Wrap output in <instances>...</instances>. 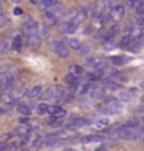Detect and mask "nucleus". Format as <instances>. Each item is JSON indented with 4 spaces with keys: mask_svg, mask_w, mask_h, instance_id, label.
Returning a JSON list of instances; mask_svg holds the SVG:
<instances>
[{
    "mask_svg": "<svg viewBox=\"0 0 144 151\" xmlns=\"http://www.w3.org/2000/svg\"><path fill=\"white\" fill-rule=\"evenodd\" d=\"M109 59H110L112 64L116 65V66H122V65H125V64H127V62L130 61V58L126 57V55H113V57H110Z\"/></svg>",
    "mask_w": 144,
    "mask_h": 151,
    "instance_id": "nucleus-11",
    "label": "nucleus"
},
{
    "mask_svg": "<svg viewBox=\"0 0 144 151\" xmlns=\"http://www.w3.org/2000/svg\"><path fill=\"white\" fill-rule=\"evenodd\" d=\"M112 138H122V140H136V138L141 137V132L137 126L134 127H129V126H122V127H116L109 132Z\"/></svg>",
    "mask_w": 144,
    "mask_h": 151,
    "instance_id": "nucleus-1",
    "label": "nucleus"
},
{
    "mask_svg": "<svg viewBox=\"0 0 144 151\" xmlns=\"http://www.w3.org/2000/svg\"><path fill=\"white\" fill-rule=\"evenodd\" d=\"M140 110H143V112H144V105L141 106V107H140Z\"/></svg>",
    "mask_w": 144,
    "mask_h": 151,
    "instance_id": "nucleus-53",
    "label": "nucleus"
},
{
    "mask_svg": "<svg viewBox=\"0 0 144 151\" xmlns=\"http://www.w3.org/2000/svg\"><path fill=\"white\" fill-rule=\"evenodd\" d=\"M88 19V12L85 9H72L69 12V20L73 21L75 24H81Z\"/></svg>",
    "mask_w": 144,
    "mask_h": 151,
    "instance_id": "nucleus-4",
    "label": "nucleus"
},
{
    "mask_svg": "<svg viewBox=\"0 0 144 151\" xmlns=\"http://www.w3.org/2000/svg\"><path fill=\"white\" fill-rule=\"evenodd\" d=\"M141 48H143V41H140V40H134V41H131L130 45L127 47V50L130 51V52H134L137 54L141 51Z\"/></svg>",
    "mask_w": 144,
    "mask_h": 151,
    "instance_id": "nucleus-14",
    "label": "nucleus"
},
{
    "mask_svg": "<svg viewBox=\"0 0 144 151\" xmlns=\"http://www.w3.org/2000/svg\"><path fill=\"white\" fill-rule=\"evenodd\" d=\"M27 38V47L31 48V50H37L41 45V35L38 33L37 34H28L26 35Z\"/></svg>",
    "mask_w": 144,
    "mask_h": 151,
    "instance_id": "nucleus-7",
    "label": "nucleus"
},
{
    "mask_svg": "<svg viewBox=\"0 0 144 151\" xmlns=\"http://www.w3.org/2000/svg\"><path fill=\"white\" fill-rule=\"evenodd\" d=\"M58 3V0H41L40 1V6L42 10H48V9H51L53 6H55Z\"/></svg>",
    "mask_w": 144,
    "mask_h": 151,
    "instance_id": "nucleus-25",
    "label": "nucleus"
},
{
    "mask_svg": "<svg viewBox=\"0 0 144 151\" xmlns=\"http://www.w3.org/2000/svg\"><path fill=\"white\" fill-rule=\"evenodd\" d=\"M109 123H110V122H109V119L107 117H100L95 122V127L99 129V130H105L106 127L109 126Z\"/></svg>",
    "mask_w": 144,
    "mask_h": 151,
    "instance_id": "nucleus-19",
    "label": "nucleus"
},
{
    "mask_svg": "<svg viewBox=\"0 0 144 151\" xmlns=\"http://www.w3.org/2000/svg\"><path fill=\"white\" fill-rule=\"evenodd\" d=\"M93 98L105 99V92H103V89H96V91H93Z\"/></svg>",
    "mask_w": 144,
    "mask_h": 151,
    "instance_id": "nucleus-36",
    "label": "nucleus"
},
{
    "mask_svg": "<svg viewBox=\"0 0 144 151\" xmlns=\"http://www.w3.org/2000/svg\"><path fill=\"white\" fill-rule=\"evenodd\" d=\"M89 124V122L86 120L85 117H71L68 122H66V127L68 129H82L85 126Z\"/></svg>",
    "mask_w": 144,
    "mask_h": 151,
    "instance_id": "nucleus-5",
    "label": "nucleus"
},
{
    "mask_svg": "<svg viewBox=\"0 0 144 151\" xmlns=\"http://www.w3.org/2000/svg\"><path fill=\"white\" fill-rule=\"evenodd\" d=\"M125 12H126V9H125V6H123V4H116V6H113V7H112V12H110L112 19H114V20L123 19Z\"/></svg>",
    "mask_w": 144,
    "mask_h": 151,
    "instance_id": "nucleus-10",
    "label": "nucleus"
},
{
    "mask_svg": "<svg viewBox=\"0 0 144 151\" xmlns=\"http://www.w3.org/2000/svg\"><path fill=\"white\" fill-rule=\"evenodd\" d=\"M0 99H1V96H0Z\"/></svg>",
    "mask_w": 144,
    "mask_h": 151,
    "instance_id": "nucleus-57",
    "label": "nucleus"
},
{
    "mask_svg": "<svg viewBox=\"0 0 144 151\" xmlns=\"http://www.w3.org/2000/svg\"><path fill=\"white\" fill-rule=\"evenodd\" d=\"M41 93H42V86L35 85V86H33V88L28 91L27 96H28L30 99H35V98H38V96H41Z\"/></svg>",
    "mask_w": 144,
    "mask_h": 151,
    "instance_id": "nucleus-15",
    "label": "nucleus"
},
{
    "mask_svg": "<svg viewBox=\"0 0 144 151\" xmlns=\"http://www.w3.org/2000/svg\"><path fill=\"white\" fill-rule=\"evenodd\" d=\"M131 41H133L131 35H125L123 38L120 40V42H119V47H120V48H127V47L130 45Z\"/></svg>",
    "mask_w": 144,
    "mask_h": 151,
    "instance_id": "nucleus-27",
    "label": "nucleus"
},
{
    "mask_svg": "<svg viewBox=\"0 0 144 151\" xmlns=\"http://www.w3.org/2000/svg\"><path fill=\"white\" fill-rule=\"evenodd\" d=\"M44 20L47 21V24H57V21H58V17L57 16H54L51 12H48V10H45V13H44Z\"/></svg>",
    "mask_w": 144,
    "mask_h": 151,
    "instance_id": "nucleus-20",
    "label": "nucleus"
},
{
    "mask_svg": "<svg viewBox=\"0 0 144 151\" xmlns=\"http://www.w3.org/2000/svg\"><path fill=\"white\" fill-rule=\"evenodd\" d=\"M0 88H3V83H1V81H0Z\"/></svg>",
    "mask_w": 144,
    "mask_h": 151,
    "instance_id": "nucleus-54",
    "label": "nucleus"
},
{
    "mask_svg": "<svg viewBox=\"0 0 144 151\" xmlns=\"http://www.w3.org/2000/svg\"><path fill=\"white\" fill-rule=\"evenodd\" d=\"M17 110H19V113L21 116H26V117L31 116V109L27 105H24V103H20V105L17 106Z\"/></svg>",
    "mask_w": 144,
    "mask_h": 151,
    "instance_id": "nucleus-22",
    "label": "nucleus"
},
{
    "mask_svg": "<svg viewBox=\"0 0 144 151\" xmlns=\"http://www.w3.org/2000/svg\"><path fill=\"white\" fill-rule=\"evenodd\" d=\"M6 51V44H4V41L3 40H0V55Z\"/></svg>",
    "mask_w": 144,
    "mask_h": 151,
    "instance_id": "nucleus-40",
    "label": "nucleus"
},
{
    "mask_svg": "<svg viewBox=\"0 0 144 151\" xmlns=\"http://www.w3.org/2000/svg\"><path fill=\"white\" fill-rule=\"evenodd\" d=\"M64 151H75V150H72V148H66V150H64Z\"/></svg>",
    "mask_w": 144,
    "mask_h": 151,
    "instance_id": "nucleus-52",
    "label": "nucleus"
},
{
    "mask_svg": "<svg viewBox=\"0 0 144 151\" xmlns=\"http://www.w3.org/2000/svg\"><path fill=\"white\" fill-rule=\"evenodd\" d=\"M103 105H105V106H109V107H116V109H119L120 102H119L117 98H114V96H109V98H105V99H103Z\"/></svg>",
    "mask_w": 144,
    "mask_h": 151,
    "instance_id": "nucleus-17",
    "label": "nucleus"
},
{
    "mask_svg": "<svg viewBox=\"0 0 144 151\" xmlns=\"http://www.w3.org/2000/svg\"><path fill=\"white\" fill-rule=\"evenodd\" d=\"M88 51H89V48H88V47H85V45H82L81 48H79L78 52H79V54H86Z\"/></svg>",
    "mask_w": 144,
    "mask_h": 151,
    "instance_id": "nucleus-43",
    "label": "nucleus"
},
{
    "mask_svg": "<svg viewBox=\"0 0 144 151\" xmlns=\"http://www.w3.org/2000/svg\"><path fill=\"white\" fill-rule=\"evenodd\" d=\"M37 112H38V114H45V113H48V105H45V103L37 105Z\"/></svg>",
    "mask_w": 144,
    "mask_h": 151,
    "instance_id": "nucleus-34",
    "label": "nucleus"
},
{
    "mask_svg": "<svg viewBox=\"0 0 144 151\" xmlns=\"http://www.w3.org/2000/svg\"><path fill=\"white\" fill-rule=\"evenodd\" d=\"M138 40H140V41H144V33L138 34Z\"/></svg>",
    "mask_w": 144,
    "mask_h": 151,
    "instance_id": "nucleus-47",
    "label": "nucleus"
},
{
    "mask_svg": "<svg viewBox=\"0 0 144 151\" xmlns=\"http://www.w3.org/2000/svg\"><path fill=\"white\" fill-rule=\"evenodd\" d=\"M30 1H31L33 4H38V0H30Z\"/></svg>",
    "mask_w": 144,
    "mask_h": 151,
    "instance_id": "nucleus-50",
    "label": "nucleus"
},
{
    "mask_svg": "<svg viewBox=\"0 0 144 151\" xmlns=\"http://www.w3.org/2000/svg\"><path fill=\"white\" fill-rule=\"evenodd\" d=\"M95 61H96V58H95V57H86L85 58V64L86 65H93V64H95Z\"/></svg>",
    "mask_w": 144,
    "mask_h": 151,
    "instance_id": "nucleus-38",
    "label": "nucleus"
},
{
    "mask_svg": "<svg viewBox=\"0 0 144 151\" xmlns=\"http://www.w3.org/2000/svg\"><path fill=\"white\" fill-rule=\"evenodd\" d=\"M137 24L140 27H144V17H140V19L137 20Z\"/></svg>",
    "mask_w": 144,
    "mask_h": 151,
    "instance_id": "nucleus-46",
    "label": "nucleus"
},
{
    "mask_svg": "<svg viewBox=\"0 0 144 151\" xmlns=\"http://www.w3.org/2000/svg\"><path fill=\"white\" fill-rule=\"evenodd\" d=\"M12 48H13L16 52H20V51H21V48H23V40H21V35H16V37L13 38Z\"/></svg>",
    "mask_w": 144,
    "mask_h": 151,
    "instance_id": "nucleus-18",
    "label": "nucleus"
},
{
    "mask_svg": "<svg viewBox=\"0 0 144 151\" xmlns=\"http://www.w3.org/2000/svg\"><path fill=\"white\" fill-rule=\"evenodd\" d=\"M143 119H144V116H143Z\"/></svg>",
    "mask_w": 144,
    "mask_h": 151,
    "instance_id": "nucleus-58",
    "label": "nucleus"
},
{
    "mask_svg": "<svg viewBox=\"0 0 144 151\" xmlns=\"http://www.w3.org/2000/svg\"><path fill=\"white\" fill-rule=\"evenodd\" d=\"M6 113V109H3V107H0V116H3Z\"/></svg>",
    "mask_w": 144,
    "mask_h": 151,
    "instance_id": "nucleus-48",
    "label": "nucleus"
},
{
    "mask_svg": "<svg viewBox=\"0 0 144 151\" xmlns=\"http://www.w3.org/2000/svg\"><path fill=\"white\" fill-rule=\"evenodd\" d=\"M136 12H137V14L140 16V17H144V3H143V4H141L140 7H138Z\"/></svg>",
    "mask_w": 144,
    "mask_h": 151,
    "instance_id": "nucleus-39",
    "label": "nucleus"
},
{
    "mask_svg": "<svg viewBox=\"0 0 144 151\" xmlns=\"http://www.w3.org/2000/svg\"><path fill=\"white\" fill-rule=\"evenodd\" d=\"M120 99H122V100H129V99H130V96L127 95V92H122V93H120Z\"/></svg>",
    "mask_w": 144,
    "mask_h": 151,
    "instance_id": "nucleus-42",
    "label": "nucleus"
},
{
    "mask_svg": "<svg viewBox=\"0 0 144 151\" xmlns=\"http://www.w3.org/2000/svg\"><path fill=\"white\" fill-rule=\"evenodd\" d=\"M48 12H51V13H53L54 16H57V17L59 19V17H61L62 14L65 13V7L62 6L61 3H57L55 6H53L51 9H48Z\"/></svg>",
    "mask_w": 144,
    "mask_h": 151,
    "instance_id": "nucleus-16",
    "label": "nucleus"
},
{
    "mask_svg": "<svg viewBox=\"0 0 144 151\" xmlns=\"http://www.w3.org/2000/svg\"><path fill=\"white\" fill-rule=\"evenodd\" d=\"M127 3H129V6H130L131 9H136V10H137L138 7L144 3V0H129Z\"/></svg>",
    "mask_w": 144,
    "mask_h": 151,
    "instance_id": "nucleus-33",
    "label": "nucleus"
},
{
    "mask_svg": "<svg viewBox=\"0 0 144 151\" xmlns=\"http://www.w3.org/2000/svg\"><path fill=\"white\" fill-rule=\"evenodd\" d=\"M28 141H30V140H28V137H27V136H24V137H21V140H20V145H26Z\"/></svg>",
    "mask_w": 144,
    "mask_h": 151,
    "instance_id": "nucleus-41",
    "label": "nucleus"
},
{
    "mask_svg": "<svg viewBox=\"0 0 144 151\" xmlns=\"http://www.w3.org/2000/svg\"><path fill=\"white\" fill-rule=\"evenodd\" d=\"M69 72L73 73L75 76H82L84 75V68L81 65H78V64H73V65L69 66Z\"/></svg>",
    "mask_w": 144,
    "mask_h": 151,
    "instance_id": "nucleus-23",
    "label": "nucleus"
},
{
    "mask_svg": "<svg viewBox=\"0 0 144 151\" xmlns=\"http://www.w3.org/2000/svg\"><path fill=\"white\" fill-rule=\"evenodd\" d=\"M6 148H7V144L4 141H1V143H0V151H4Z\"/></svg>",
    "mask_w": 144,
    "mask_h": 151,
    "instance_id": "nucleus-45",
    "label": "nucleus"
},
{
    "mask_svg": "<svg viewBox=\"0 0 144 151\" xmlns=\"http://www.w3.org/2000/svg\"><path fill=\"white\" fill-rule=\"evenodd\" d=\"M48 114L57 116V117L62 119L64 116H66V110L65 109H62V107L58 106V105H51V106H48Z\"/></svg>",
    "mask_w": 144,
    "mask_h": 151,
    "instance_id": "nucleus-9",
    "label": "nucleus"
},
{
    "mask_svg": "<svg viewBox=\"0 0 144 151\" xmlns=\"http://www.w3.org/2000/svg\"><path fill=\"white\" fill-rule=\"evenodd\" d=\"M13 3H16V4H19V3H21V0H12Z\"/></svg>",
    "mask_w": 144,
    "mask_h": 151,
    "instance_id": "nucleus-51",
    "label": "nucleus"
},
{
    "mask_svg": "<svg viewBox=\"0 0 144 151\" xmlns=\"http://www.w3.org/2000/svg\"><path fill=\"white\" fill-rule=\"evenodd\" d=\"M96 151H106V150H96Z\"/></svg>",
    "mask_w": 144,
    "mask_h": 151,
    "instance_id": "nucleus-55",
    "label": "nucleus"
},
{
    "mask_svg": "<svg viewBox=\"0 0 144 151\" xmlns=\"http://www.w3.org/2000/svg\"><path fill=\"white\" fill-rule=\"evenodd\" d=\"M47 124H50V126H57V124H59V117H57V116H51V117L47 120Z\"/></svg>",
    "mask_w": 144,
    "mask_h": 151,
    "instance_id": "nucleus-35",
    "label": "nucleus"
},
{
    "mask_svg": "<svg viewBox=\"0 0 144 151\" xmlns=\"http://www.w3.org/2000/svg\"><path fill=\"white\" fill-rule=\"evenodd\" d=\"M93 91V88H92V83L91 82H81L78 85V91L76 93L78 95H86V93H89Z\"/></svg>",
    "mask_w": 144,
    "mask_h": 151,
    "instance_id": "nucleus-13",
    "label": "nucleus"
},
{
    "mask_svg": "<svg viewBox=\"0 0 144 151\" xmlns=\"http://www.w3.org/2000/svg\"><path fill=\"white\" fill-rule=\"evenodd\" d=\"M119 26L117 24H114V26H112L109 30H107V33H106V35H105V41H107V40H113V37L116 35V34L119 33Z\"/></svg>",
    "mask_w": 144,
    "mask_h": 151,
    "instance_id": "nucleus-21",
    "label": "nucleus"
},
{
    "mask_svg": "<svg viewBox=\"0 0 144 151\" xmlns=\"http://www.w3.org/2000/svg\"><path fill=\"white\" fill-rule=\"evenodd\" d=\"M105 61L103 59H96L95 61V64L92 65V68H93V71H100V69H103L105 68Z\"/></svg>",
    "mask_w": 144,
    "mask_h": 151,
    "instance_id": "nucleus-32",
    "label": "nucleus"
},
{
    "mask_svg": "<svg viewBox=\"0 0 144 151\" xmlns=\"http://www.w3.org/2000/svg\"><path fill=\"white\" fill-rule=\"evenodd\" d=\"M100 113H105V114H116V113H119V109L105 106V107H102V109H100Z\"/></svg>",
    "mask_w": 144,
    "mask_h": 151,
    "instance_id": "nucleus-31",
    "label": "nucleus"
},
{
    "mask_svg": "<svg viewBox=\"0 0 144 151\" xmlns=\"http://www.w3.org/2000/svg\"><path fill=\"white\" fill-rule=\"evenodd\" d=\"M105 141L103 136H98V134H92V136H86L82 138V143L84 144H92V143H102Z\"/></svg>",
    "mask_w": 144,
    "mask_h": 151,
    "instance_id": "nucleus-12",
    "label": "nucleus"
},
{
    "mask_svg": "<svg viewBox=\"0 0 144 151\" xmlns=\"http://www.w3.org/2000/svg\"><path fill=\"white\" fill-rule=\"evenodd\" d=\"M21 151H30V150H21Z\"/></svg>",
    "mask_w": 144,
    "mask_h": 151,
    "instance_id": "nucleus-56",
    "label": "nucleus"
},
{
    "mask_svg": "<svg viewBox=\"0 0 144 151\" xmlns=\"http://www.w3.org/2000/svg\"><path fill=\"white\" fill-rule=\"evenodd\" d=\"M59 28V31L61 33H64V34H73L76 30H78V24H75L73 21H64V23H61L58 26Z\"/></svg>",
    "mask_w": 144,
    "mask_h": 151,
    "instance_id": "nucleus-8",
    "label": "nucleus"
},
{
    "mask_svg": "<svg viewBox=\"0 0 144 151\" xmlns=\"http://www.w3.org/2000/svg\"><path fill=\"white\" fill-rule=\"evenodd\" d=\"M100 76H102V71H93V72L88 73L85 78L88 82H95V81H99Z\"/></svg>",
    "mask_w": 144,
    "mask_h": 151,
    "instance_id": "nucleus-24",
    "label": "nucleus"
},
{
    "mask_svg": "<svg viewBox=\"0 0 144 151\" xmlns=\"http://www.w3.org/2000/svg\"><path fill=\"white\" fill-rule=\"evenodd\" d=\"M64 96H65V89H64L62 86H59V85L50 86V88L47 89V92H45V98L51 99V100H55V102L61 100Z\"/></svg>",
    "mask_w": 144,
    "mask_h": 151,
    "instance_id": "nucleus-2",
    "label": "nucleus"
},
{
    "mask_svg": "<svg viewBox=\"0 0 144 151\" xmlns=\"http://www.w3.org/2000/svg\"><path fill=\"white\" fill-rule=\"evenodd\" d=\"M68 47L71 48V50H75V51H79V48L82 47L81 44V41L76 38H69L68 40Z\"/></svg>",
    "mask_w": 144,
    "mask_h": 151,
    "instance_id": "nucleus-26",
    "label": "nucleus"
},
{
    "mask_svg": "<svg viewBox=\"0 0 144 151\" xmlns=\"http://www.w3.org/2000/svg\"><path fill=\"white\" fill-rule=\"evenodd\" d=\"M40 31V26L35 20H28L23 24V33L28 35V34H37Z\"/></svg>",
    "mask_w": 144,
    "mask_h": 151,
    "instance_id": "nucleus-6",
    "label": "nucleus"
},
{
    "mask_svg": "<svg viewBox=\"0 0 144 151\" xmlns=\"http://www.w3.org/2000/svg\"><path fill=\"white\" fill-rule=\"evenodd\" d=\"M31 130H33V129H31V126L30 124H23L16 130V133H17V134H28Z\"/></svg>",
    "mask_w": 144,
    "mask_h": 151,
    "instance_id": "nucleus-29",
    "label": "nucleus"
},
{
    "mask_svg": "<svg viewBox=\"0 0 144 151\" xmlns=\"http://www.w3.org/2000/svg\"><path fill=\"white\" fill-rule=\"evenodd\" d=\"M42 144H44V140H42V137H35L33 140V143H31V148H33V150H38Z\"/></svg>",
    "mask_w": 144,
    "mask_h": 151,
    "instance_id": "nucleus-30",
    "label": "nucleus"
},
{
    "mask_svg": "<svg viewBox=\"0 0 144 151\" xmlns=\"http://www.w3.org/2000/svg\"><path fill=\"white\" fill-rule=\"evenodd\" d=\"M51 48L59 58L65 59L69 57V47H66L64 41H53L51 42Z\"/></svg>",
    "mask_w": 144,
    "mask_h": 151,
    "instance_id": "nucleus-3",
    "label": "nucleus"
},
{
    "mask_svg": "<svg viewBox=\"0 0 144 151\" xmlns=\"http://www.w3.org/2000/svg\"><path fill=\"white\" fill-rule=\"evenodd\" d=\"M13 13H14V16H21V14H23V10H21L20 7H16L13 10Z\"/></svg>",
    "mask_w": 144,
    "mask_h": 151,
    "instance_id": "nucleus-44",
    "label": "nucleus"
},
{
    "mask_svg": "<svg viewBox=\"0 0 144 151\" xmlns=\"http://www.w3.org/2000/svg\"><path fill=\"white\" fill-rule=\"evenodd\" d=\"M7 23V19H6V14H4V12L0 9V28L1 27H4Z\"/></svg>",
    "mask_w": 144,
    "mask_h": 151,
    "instance_id": "nucleus-37",
    "label": "nucleus"
},
{
    "mask_svg": "<svg viewBox=\"0 0 144 151\" xmlns=\"http://www.w3.org/2000/svg\"><path fill=\"white\" fill-rule=\"evenodd\" d=\"M140 140H141V144L144 145V133H143V134H141V137H140Z\"/></svg>",
    "mask_w": 144,
    "mask_h": 151,
    "instance_id": "nucleus-49",
    "label": "nucleus"
},
{
    "mask_svg": "<svg viewBox=\"0 0 144 151\" xmlns=\"http://www.w3.org/2000/svg\"><path fill=\"white\" fill-rule=\"evenodd\" d=\"M65 82L68 83V85H73V83H78L79 81H78V76H75L73 73L68 72L65 75Z\"/></svg>",
    "mask_w": 144,
    "mask_h": 151,
    "instance_id": "nucleus-28",
    "label": "nucleus"
}]
</instances>
